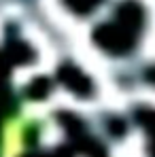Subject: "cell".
Here are the masks:
<instances>
[{
    "mask_svg": "<svg viewBox=\"0 0 155 157\" xmlns=\"http://www.w3.org/2000/svg\"><path fill=\"white\" fill-rule=\"evenodd\" d=\"M62 78H66V83L72 87V89H81V85H83V77L75 72V70H66V72H62Z\"/></svg>",
    "mask_w": 155,
    "mask_h": 157,
    "instance_id": "1",
    "label": "cell"
}]
</instances>
